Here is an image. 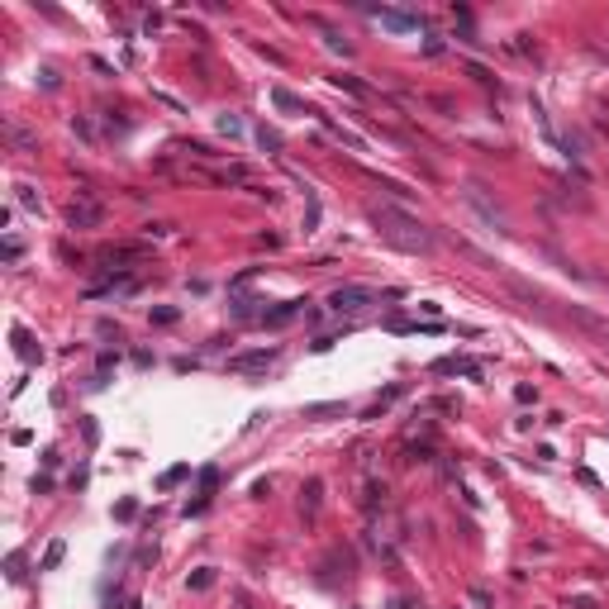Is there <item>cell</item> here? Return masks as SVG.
<instances>
[{
	"label": "cell",
	"mask_w": 609,
	"mask_h": 609,
	"mask_svg": "<svg viewBox=\"0 0 609 609\" xmlns=\"http://www.w3.org/2000/svg\"><path fill=\"white\" fill-rule=\"evenodd\" d=\"M372 224H376V233L391 243V248H400V252H428L433 248V238H428V229L400 209V205H372Z\"/></svg>",
	"instance_id": "6da1fadb"
},
{
	"label": "cell",
	"mask_w": 609,
	"mask_h": 609,
	"mask_svg": "<svg viewBox=\"0 0 609 609\" xmlns=\"http://www.w3.org/2000/svg\"><path fill=\"white\" fill-rule=\"evenodd\" d=\"M367 304H376V291H372V286H338V291L328 296V309H333V314H357V309H367Z\"/></svg>",
	"instance_id": "7a4b0ae2"
},
{
	"label": "cell",
	"mask_w": 609,
	"mask_h": 609,
	"mask_svg": "<svg viewBox=\"0 0 609 609\" xmlns=\"http://www.w3.org/2000/svg\"><path fill=\"white\" fill-rule=\"evenodd\" d=\"M272 362H276L272 348H252V352H233V357H229V372H233V376H257V372H267Z\"/></svg>",
	"instance_id": "3957f363"
},
{
	"label": "cell",
	"mask_w": 609,
	"mask_h": 609,
	"mask_svg": "<svg viewBox=\"0 0 609 609\" xmlns=\"http://www.w3.org/2000/svg\"><path fill=\"white\" fill-rule=\"evenodd\" d=\"M367 14H372L381 29H391V34H414V29H419V19L405 14V10H386V5H381V10H367Z\"/></svg>",
	"instance_id": "277c9868"
},
{
	"label": "cell",
	"mask_w": 609,
	"mask_h": 609,
	"mask_svg": "<svg viewBox=\"0 0 609 609\" xmlns=\"http://www.w3.org/2000/svg\"><path fill=\"white\" fill-rule=\"evenodd\" d=\"M67 224H72V229H96V224H101V205L91 200V191H81V205H72Z\"/></svg>",
	"instance_id": "5b68a950"
},
{
	"label": "cell",
	"mask_w": 609,
	"mask_h": 609,
	"mask_svg": "<svg viewBox=\"0 0 609 609\" xmlns=\"http://www.w3.org/2000/svg\"><path fill=\"white\" fill-rule=\"evenodd\" d=\"M138 257H143V248H109L101 257V267L105 272H124V262H138Z\"/></svg>",
	"instance_id": "8992f818"
},
{
	"label": "cell",
	"mask_w": 609,
	"mask_h": 609,
	"mask_svg": "<svg viewBox=\"0 0 609 609\" xmlns=\"http://www.w3.org/2000/svg\"><path fill=\"white\" fill-rule=\"evenodd\" d=\"M272 105H276L281 114H304V101L300 96H291L286 86H272Z\"/></svg>",
	"instance_id": "52a82bcc"
},
{
	"label": "cell",
	"mask_w": 609,
	"mask_h": 609,
	"mask_svg": "<svg viewBox=\"0 0 609 609\" xmlns=\"http://www.w3.org/2000/svg\"><path fill=\"white\" fill-rule=\"evenodd\" d=\"M433 372H443V376H452V372L481 376V367H476V362H467V357H443V362H433Z\"/></svg>",
	"instance_id": "ba28073f"
},
{
	"label": "cell",
	"mask_w": 609,
	"mask_h": 609,
	"mask_svg": "<svg viewBox=\"0 0 609 609\" xmlns=\"http://www.w3.org/2000/svg\"><path fill=\"white\" fill-rule=\"evenodd\" d=\"M304 309V300H286L281 309H262V324H286V319H296Z\"/></svg>",
	"instance_id": "9c48e42d"
},
{
	"label": "cell",
	"mask_w": 609,
	"mask_h": 609,
	"mask_svg": "<svg viewBox=\"0 0 609 609\" xmlns=\"http://www.w3.org/2000/svg\"><path fill=\"white\" fill-rule=\"evenodd\" d=\"M467 200L476 205V209H481V219H486V224H491V229H505V219H500V214H495V205H486L481 200V191H476V186H471V191H467Z\"/></svg>",
	"instance_id": "30bf717a"
},
{
	"label": "cell",
	"mask_w": 609,
	"mask_h": 609,
	"mask_svg": "<svg viewBox=\"0 0 609 609\" xmlns=\"http://www.w3.org/2000/svg\"><path fill=\"white\" fill-rule=\"evenodd\" d=\"M319 495H324V481H309V486L300 491V509L309 514V519L319 514Z\"/></svg>",
	"instance_id": "8fae6325"
},
{
	"label": "cell",
	"mask_w": 609,
	"mask_h": 609,
	"mask_svg": "<svg viewBox=\"0 0 609 609\" xmlns=\"http://www.w3.org/2000/svg\"><path fill=\"white\" fill-rule=\"evenodd\" d=\"M571 314H576V319H581V324H586L591 333H600V338L609 343V319H600V314H591V309H571Z\"/></svg>",
	"instance_id": "7c38bea8"
},
{
	"label": "cell",
	"mask_w": 609,
	"mask_h": 609,
	"mask_svg": "<svg viewBox=\"0 0 609 609\" xmlns=\"http://www.w3.org/2000/svg\"><path fill=\"white\" fill-rule=\"evenodd\" d=\"M328 414H348L343 400H328V405H304V419H328Z\"/></svg>",
	"instance_id": "4fadbf2b"
},
{
	"label": "cell",
	"mask_w": 609,
	"mask_h": 609,
	"mask_svg": "<svg viewBox=\"0 0 609 609\" xmlns=\"http://www.w3.org/2000/svg\"><path fill=\"white\" fill-rule=\"evenodd\" d=\"M62 552H67V543H62V538H53V543H48V552H43V571H53V567L62 562Z\"/></svg>",
	"instance_id": "5bb4252c"
},
{
	"label": "cell",
	"mask_w": 609,
	"mask_h": 609,
	"mask_svg": "<svg viewBox=\"0 0 609 609\" xmlns=\"http://www.w3.org/2000/svg\"><path fill=\"white\" fill-rule=\"evenodd\" d=\"M467 600H471L476 609H495V595H491L486 586H471V591H467Z\"/></svg>",
	"instance_id": "9a60e30c"
},
{
	"label": "cell",
	"mask_w": 609,
	"mask_h": 609,
	"mask_svg": "<svg viewBox=\"0 0 609 609\" xmlns=\"http://www.w3.org/2000/svg\"><path fill=\"white\" fill-rule=\"evenodd\" d=\"M333 86H338V91H348V96H357V101L367 96V86H362L357 77H333Z\"/></svg>",
	"instance_id": "2e32d148"
},
{
	"label": "cell",
	"mask_w": 609,
	"mask_h": 609,
	"mask_svg": "<svg viewBox=\"0 0 609 609\" xmlns=\"http://www.w3.org/2000/svg\"><path fill=\"white\" fill-rule=\"evenodd\" d=\"M257 143H262L267 153H281V133H276V129H267V124L257 129Z\"/></svg>",
	"instance_id": "e0dca14e"
},
{
	"label": "cell",
	"mask_w": 609,
	"mask_h": 609,
	"mask_svg": "<svg viewBox=\"0 0 609 609\" xmlns=\"http://www.w3.org/2000/svg\"><path fill=\"white\" fill-rule=\"evenodd\" d=\"M14 191H19V205H24V209H34V214L43 209V200H38V191H34V186H14Z\"/></svg>",
	"instance_id": "ac0fdd59"
},
{
	"label": "cell",
	"mask_w": 609,
	"mask_h": 609,
	"mask_svg": "<svg viewBox=\"0 0 609 609\" xmlns=\"http://www.w3.org/2000/svg\"><path fill=\"white\" fill-rule=\"evenodd\" d=\"M219 133L238 138V133H243V119H238V114H219Z\"/></svg>",
	"instance_id": "d6986e66"
},
{
	"label": "cell",
	"mask_w": 609,
	"mask_h": 609,
	"mask_svg": "<svg viewBox=\"0 0 609 609\" xmlns=\"http://www.w3.org/2000/svg\"><path fill=\"white\" fill-rule=\"evenodd\" d=\"M324 43H328V48H333V53H348V38H338V34H333V29H324Z\"/></svg>",
	"instance_id": "ffe728a7"
},
{
	"label": "cell",
	"mask_w": 609,
	"mask_h": 609,
	"mask_svg": "<svg viewBox=\"0 0 609 609\" xmlns=\"http://www.w3.org/2000/svg\"><path fill=\"white\" fill-rule=\"evenodd\" d=\"M14 343H19V352L34 362V343H29V333H24V328H14Z\"/></svg>",
	"instance_id": "44dd1931"
},
{
	"label": "cell",
	"mask_w": 609,
	"mask_h": 609,
	"mask_svg": "<svg viewBox=\"0 0 609 609\" xmlns=\"http://www.w3.org/2000/svg\"><path fill=\"white\" fill-rule=\"evenodd\" d=\"M209 581H214V571H209V567H200V571H196V576H191V586H196V591H205V586H209Z\"/></svg>",
	"instance_id": "7402d4cb"
},
{
	"label": "cell",
	"mask_w": 609,
	"mask_h": 609,
	"mask_svg": "<svg viewBox=\"0 0 609 609\" xmlns=\"http://www.w3.org/2000/svg\"><path fill=\"white\" fill-rule=\"evenodd\" d=\"M186 153H196V157H219V153H214L209 143H186Z\"/></svg>",
	"instance_id": "603a6c76"
},
{
	"label": "cell",
	"mask_w": 609,
	"mask_h": 609,
	"mask_svg": "<svg viewBox=\"0 0 609 609\" xmlns=\"http://www.w3.org/2000/svg\"><path fill=\"white\" fill-rule=\"evenodd\" d=\"M181 476H186V467H172V471H167V476H162V491H167V486H177V481H181Z\"/></svg>",
	"instance_id": "cb8c5ba5"
},
{
	"label": "cell",
	"mask_w": 609,
	"mask_h": 609,
	"mask_svg": "<svg viewBox=\"0 0 609 609\" xmlns=\"http://www.w3.org/2000/svg\"><path fill=\"white\" fill-rule=\"evenodd\" d=\"M567 609H600V605H595V600H571Z\"/></svg>",
	"instance_id": "d4e9b609"
}]
</instances>
